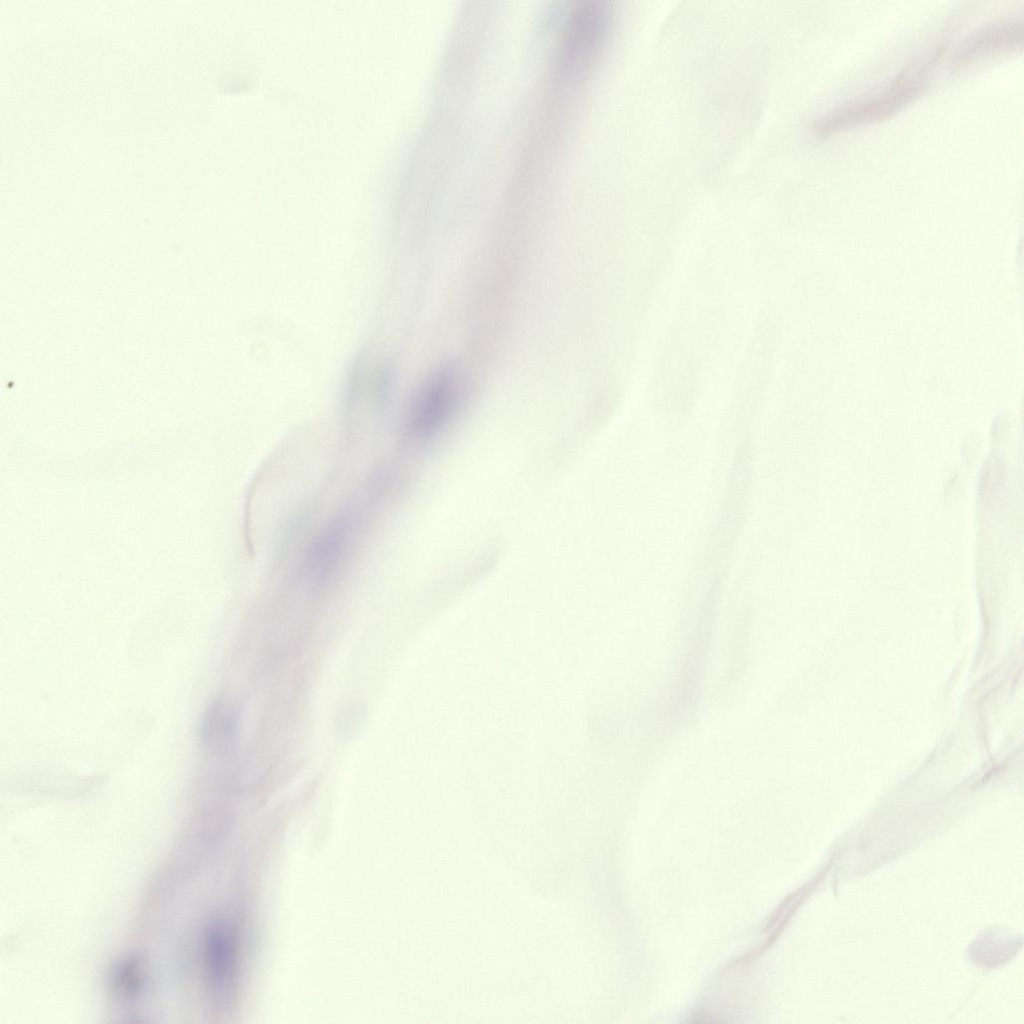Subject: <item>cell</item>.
Returning <instances> with one entry per match:
<instances>
[{
  "mask_svg": "<svg viewBox=\"0 0 1024 1024\" xmlns=\"http://www.w3.org/2000/svg\"><path fill=\"white\" fill-rule=\"evenodd\" d=\"M943 52V47H936L929 55L905 68L880 89L843 104L822 116L812 125L814 135L825 138L847 127L891 117L926 90Z\"/></svg>",
  "mask_w": 1024,
  "mask_h": 1024,
  "instance_id": "cell-1",
  "label": "cell"
},
{
  "mask_svg": "<svg viewBox=\"0 0 1024 1024\" xmlns=\"http://www.w3.org/2000/svg\"><path fill=\"white\" fill-rule=\"evenodd\" d=\"M467 394L462 372L454 366L432 371L413 393L405 416L408 434L427 438L449 422L461 408Z\"/></svg>",
  "mask_w": 1024,
  "mask_h": 1024,
  "instance_id": "cell-2",
  "label": "cell"
},
{
  "mask_svg": "<svg viewBox=\"0 0 1024 1024\" xmlns=\"http://www.w3.org/2000/svg\"><path fill=\"white\" fill-rule=\"evenodd\" d=\"M349 518L339 516L328 523L310 543L304 569L315 583L328 581L339 569L351 542Z\"/></svg>",
  "mask_w": 1024,
  "mask_h": 1024,
  "instance_id": "cell-3",
  "label": "cell"
},
{
  "mask_svg": "<svg viewBox=\"0 0 1024 1024\" xmlns=\"http://www.w3.org/2000/svg\"><path fill=\"white\" fill-rule=\"evenodd\" d=\"M1022 23L1017 20L989 24L971 34L958 47L953 64L965 68L987 58L1022 47Z\"/></svg>",
  "mask_w": 1024,
  "mask_h": 1024,
  "instance_id": "cell-4",
  "label": "cell"
},
{
  "mask_svg": "<svg viewBox=\"0 0 1024 1024\" xmlns=\"http://www.w3.org/2000/svg\"><path fill=\"white\" fill-rule=\"evenodd\" d=\"M237 733V714L225 698L215 699L207 707L200 725L202 746L210 753L227 752Z\"/></svg>",
  "mask_w": 1024,
  "mask_h": 1024,
  "instance_id": "cell-5",
  "label": "cell"
},
{
  "mask_svg": "<svg viewBox=\"0 0 1024 1024\" xmlns=\"http://www.w3.org/2000/svg\"><path fill=\"white\" fill-rule=\"evenodd\" d=\"M204 952L210 984L222 998L231 983L234 963L233 941L225 926L216 924L209 929Z\"/></svg>",
  "mask_w": 1024,
  "mask_h": 1024,
  "instance_id": "cell-6",
  "label": "cell"
},
{
  "mask_svg": "<svg viewBox=\"0 0 1024 1024\" xmlns=\"http://www.w3.org/2000/svg\"><path fill=\"white\" fill-rule=\"evenodd\" d=\"M115 986L121 995L133 997L141 988V976L138 965L133 961L123 963L115 974Z\"/></svg>",
  "mask_w": 1024,
  "mask_h": 1024,
  "instance_id": "cell-7",
  "label": "cell"
}]
</instances>
